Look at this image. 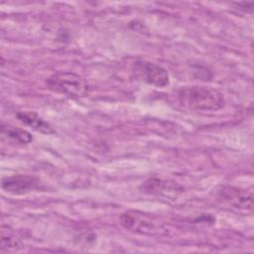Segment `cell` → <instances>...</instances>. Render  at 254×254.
I'll return each instance as SVG.
<instances>
[{"mask_svg": "<svg viewBox=\"0 0 254 254\" xmlns=\"http://www.w3.org/2000/svg\"><path fill=\"white\" fill-rule=\"evenodd\" d=\"M220 193L224 200L233 207L240 209H250L252 207V194L246 190L233 187H224Z\"/></svg>", "mask_w": 254, "mask_h": 254, "instance_id": "obj_6", "label": "cell"}, {"mask_svg": "<svg viewBox=\"0 0 254 254\" xmlns=\"http://www.w3.org/2000/svg\"><path fill=\"white\" fill-rule=\"evenodd\" d=\"M41 186L39 179L29 175H13L2 179V189L11 194H25L34 190H38Z\"/></svg>", "mask_w": 254, "mask_h": 254, "instance_id": "obj_4", "label": "cell"}, {"mask_svg": "<svg viewBox=\"0 0 254 254\" xmlns=\"http://www.w3.org/2000/svg\"><path fill=\"white\" fill-rule=\"evenodd\" d=\"M20 247H21V243L15 235H13L11 233L5 234L4 231H2V237H1V251L2 252L17 251Z\"/></svg>", "mask_w": 254, "mask_h": 254, "instance_id": "obj_10", "label": "cell"}, {"mask_svg": "<svg viewBox=\"0 0 254 254\" xmlns=\"http://www.w3.org/2000/svg\"><path fill=\"white\" fill-rule=\"evenodd\" d=\"M47 86L54 92L72 98L86 97L92 90V86L85 78L71 71L55 72L48 78Z\"/></svg>", "mask_w": 254, "mask_h": 254, "instance_id": "obj_2", "label": "cell"}, {"mask_svg": "<svg viewBox=\"0 0 254 254\" xmlns=\"http://www.w3.org/2000/svg\"><path fill=\"white\" fill-rule=\"evenodd\" d=\"M233 5L236 7V9L243 11L245 13L247 12L252 13L253 11V2H239V3H233Z\"/></svg>", "mask_w": 254, "mask_h": 254, "instance_id": "obj_11", "label": "cell"}, {"mask_svg": "<svg viewBox=\"0 0 254 254\" xmlns=\"http://www.w3.org/2000/svg\"><path fill=\"white\" fill-rule=\"evenodd\" d=\"M120 222L126 229L143 234L155 235L164 231L163 225L155 217L137 210H128L122 213Z\"/></svg>", "mask_w": 254, "mask_h": 254, "instance_id": "obj_3", "label": "cell"}, {"mask_svg": "<svg viewBox=\"0 0 254 254\" xmlns=\"http://www.w3.org/2000/svg\"><path fill=\"white\" fill-rule=\"evenodd\" d=\"M1 133L2 135L6 136L7 138L13 140L14 142L21 144V145H28L33 141V136L31 135L30 132L19 128L15 127L10 124H1Z\"/></svg>", "mask_w": 254, "mask_h": 254, "instance_id": "obj_8", "label": "cell"}, {"mask_svg": "<svg viewBox=\"0 0 254 254\" xmlns=\"http://www.w3.org/2000/svg\"><path fill=\"white\" fill-rule=\"evenodd\" d=\"M135 65L145 82L156 87H165L169 84V73L163 66L145 61L137 62Z\"/></svg>", "mask_w": 254, "mask_h": 254, "instance_id": "obj_5", "label": "cell"}, {"mask_svg": "<svg viewBox=\"0 0 254 254\" xmlns=\"http://www.w3.org/2000/svg\"><path fill=\"white\" fill-rule=\"evenodd\" d=\"M143 190L148 193H156V194H161L164 193L165 190H167L168 188V183L164 182L159 179H150L146 181L142 185Z\"/></svg>", "mask_w": 254, "mask_h": 254, "instance_id": "obj_9", "label": "cell"}, {"mask_svg": "<svg viewBox=\"0 0 254 254\" xmlns=\"http://www.w3.org/2000/svg\"><path fill=\"white\" fill-rule=\"evenodd\" d=\"M177 98L181 106L195 111H216L225 103L222 93L217 89L202 85L181 87Z\"/></svg>", "mask_w": 254, "mask_h": 254, "instance_id": "obj_1", "label": "cell"}, {"mask_svg": "<svg viewBox=\"0 0 254 254\" xmlns=\"http://www.w3.org/2000/svg\"><path fill=\"white\" fill-rule=\"evenodd\" d=\"M17 119L26 126H29L36 132L50 135L55 133L54 128L50 123L44 120L40 115L33 111H20L16 114Z\"/></svg>", "mask_w": 254, "mask_h": 254, "instance_id": "obj_7", "label": "cell"}]
</instances>
